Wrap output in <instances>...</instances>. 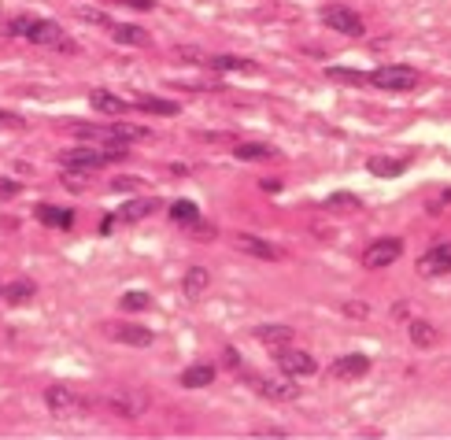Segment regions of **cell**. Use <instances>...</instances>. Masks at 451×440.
Wrapping results in <instances>:
<instances>
[{"instance_id":"cell-16","label":"cell","mask_w":451,"mask_h":440,"mask_svg":"<svg viewBox=\"0 0 451 440\" xmlns=\"http://www.w3.org/2000/svg\"><path fill=\"white\" fill-rule=\"evenodd\" d=\"M366 170L374 178H399L407 170V159H389V156H370L366 159Z\"/></svg>"},{"instance_id":"cell-36","label":"cell","mask_w":451,"mask_h":440,"mask_svg":"<svg viewBox=\"0 0 451 440\" xmlns=\"http://www.w3.org/2000/svg\"><path fill=\"white\" fill-rule=\"evenodd\" d=\"M0 129H23V119L11 111H0Z\"/></svg>"},{"instance_id":"cell-25","label":"cell","mask_w":451,"mask_h":440,"mask_svg":"<svg viewBox=\"0 0 451 440\" xmlns=\"http://www.w3.org/2000/svg\"><path fill=\"white\" fill-rule=\"evenodd\" d=\"M411 337H414V345H418V348H433V340H437V330H433L429 322L414 318V322H411Z\"/></svg>"},{"instance_id":"cell-4","label":"cell","mask_w":451,"mask_h":440,"mask_svg":"<svg viewBox=\"0 0 451 440\" xmlns=\"http://www.w3.org/2000/svg\"><path fill=\"white\" fill-rule=\"evenodd\" d=\"M399 255H404V241H399V237H381V241H374L366 248L363 267L366 270H381V267H392Z\"/></svg>"},{"instance_id":"cell-3","label":"cell","mask_w":451,"mask_h":440,"mask_svg":"<svg viewBox=\"0 0 451 440\" xmlns=\"http://www.w3.org/2000/svg\"><path fill=\"white\" fill-rule=\"evenodd\" d=\"M370 81H374L377 89L385 93H407L418 86V71L414 67H396V63H389V67H377L374 74H366Z\"/></svg>"},{"instance_id":"cell-30","label":"cell","mask_w":451,"mask_h":440,"mask_svg":"<svg viewBox=\"0 0 451 440\" xmlns=\"http://www.w3.org/2000/svg\"><path fill=\"white\" fill-rule=\"evenodd\" d=\"M78 19H82V23H93V26H107V30H111V15H107V11H93V8H78Z\"/></svg>"},{"instance_id":"cell-6","label":"cell","mask_w":451,"mask_h":440,"mask_svg":"<svg viewBox=\"0 0 451 440\" xmlns=\"http://www.w3.org/2000/svg\"><path fill=\"white\" fill-rule=\"evenodd\" d=\"M34 45H45V48H59V52H78V45L63 37V26L59 23H48V19H34V26H30L26 34Z\"/></svg>"},{"instance_id":"cell-1","label":"cell","mask_w":451,"mask_h":440,"mask_svg":"<svg viewBox=\"0 0 451 440\" xmlns=\"http://www.w3.org/2000/svg\"><path fill=\"white\" fill-rule=\"evenodd\" d=\"M107 407L119 418H141L144 411H148V393H141V388H134V385H119V388L107 393Z\"/></svg>"},{"instance_id":"cell-24","label":"cell","mask_w":451,"mask_h":440,"mask_svg":"<svg viewBox=\"0 0 451 440\" xmlns=\"http://www.w3.org/2000/svg\"><path fill=\"white\" fill-rule=\"evenodd\" d=\"M156 207H159L156 200H130V204L119 211V219H122V222H137V219H144V215H152Z\"/></svg>"},{"instance_id":"cell-7","label":"cell","mask_w":451,"mask_h":440,"mask_svg":"<svg viewBox=\"0 0 451 440\" xmlns=\"http://www.w3.org/2000/svg\"><path fill=\"white\" fill-rule=\"evenodd\" d=\"M278 355V366H281V374H288V378H308V374H315L318 370V363H315V355H308V352H300V348H278L274 352Z\"/></svg>"},{"instance_id":"cell-13","label":"cell","mask_w":451,"mask_h":440,"mask_svg":"<svg viewBox=\"0 0 451 440\" xmlns=\"http://www.w3.org/2000/svg\"><path fill=\"white\" fill-rule=\"evenodd\" d=\"M370 370V355L363 352H351V355H341V359L333 363V378H363V374Z\"/></svg>"},{"instance_id":"cell-23","label":"cell","mask_w":451,"mask_h":440,"mask_svg":"<svg viewBox=\"0 0 451 440\" xmlns=\"http://www.w3.org/2000/svg\"><path fill=\"white\" fill-rule=\"evenodd\" d=\"M111 137H115V144H126V141H144V137H148V126L115 122V126H111Z\"/></svg>"},{"instance_id":"cell-29","label":"cell","mask_w":451,"mask_h":440,"mask_svg":"<svg viewBox=\"0 0 451 440\" xmlns=\"http://www.w3.org/2000/svg\"><path fill=\"white\" fill-rule=\"evenodd\" d=\"M122 311H144L152 300H148V292H122Z\"/></svg>"},{"instance_id":"cell-35","label":"cell","mask_w":451,"mask_h":440,"mask_svg":"<svg viewBox=\"0 0 451 440\" xmlns=\"http://www.w3.org/2000/svg\"><path fill=\"white\" fill-rule=\"evenodd\" d=\"M63 185H67L71 192H82V189H86V182H82V170H78V174H74V170H67V174H63Z\"/></svg>"},{"instance_id":"cell-22","label":"cell","mask_w":451,"mask_h":440,"mask_svg":"<svg viewBox=\"0 0 451 440\" xmlns=\"http://www.w3.org/2000/svg\"><path fill=\"white\" fill-rule=\"evenodd\" d=\"M207 282H211V274H207L204 267H192V270L185 274V282H182V289H185V296H189V300H197L200 292L207 289Z\"/></svg>"},{"instance_id":"cell-17","label":"cell","mask_w":451,"mask_h":440,"mask_svg":"<svg viewBox=\"0 0 451 440\" xmlns=\"http://www.w3.org/2000/svg\"><path fill=\"white\" fill-rule=\"evenodd\" d=\"M37 222H45V226H56V230H71V222H74V215L67 207H52V204H37Z\"/></svg>"},{"instance_id":"cell-27","label":"cell","mask_w":451,"mask_h":440,"mask_svg":"<svg viewBox=\"0 0 451 440\" xmlns=\"http://www.w3.org/2000/svg\"><path fill=\"white\" fill-rule=\"evenodd\" d=\"M4 296H8L11 303H30V300H34V282H11V285L4 289Z\"/></svg>"},{"instance_id":"cell-21","label":"cell","mask_w":451,"mask_h":440,"mask_svg":"<svg viewBox=\"0 0 451 440\" xmlns=\"http://www.w3.org/2000/svg\"><path fill=\"white\" fill-rule=\"evenodd\" d=\"M137 111H148V115H178V104L174 100H159V96H137Z\"/></svg>"},{"instance_id":"cell-19","label":"cell","mask_w":451,"mask_h":440,"mask_svg":"<svg viewBox=\"0 0 451 440\" xmlns=\"http://www.w3.org/2000/svg\"><path fill=\"white\" fill-rule=\"evenodd\" d=\"M215 381V366L211 363H197V366H189L182 374V385L185 388H204V385H211Z\"/></svg>"},{"instance_id":"cell-9","label":"cell","mask_w":451,"mask_h":440,"mask_svg":"<svg viewBox=\"0 0 451 440\" xmlns=\"http://www.w3.org/2000/svg\"><path fill=\"white\" fill-rule=\"evenodd\" d=\"M45 403H48V411H56V415H71L82 407V396H78L71 385H48Z\"/></svg>"},{"instance_id":"cell-40","label":"cell","mask_w":451,"mask_h":440,"mask_svg":"<svg viewBox=\"0 0 451 440\" xmlns=\"http://www.w3.org/2000/svg\"><path fill=\"white\" fill-rule=\"evenodd\" d=\"M263 189H266V192H278V189H281V182H278V178H266Z\"/></svg>"},{"instance_id":"cell-39","label":"cell","mask_w":451,"mask_h":440,"mask_svg":"<svg viewBox=\"0 0 451 440\" xmlns=\"http://www.w3.org/2000/svg\"><path fill=\"white\" fill-rule=\"evenodd\" d=\"M130 8H141V11H152V0H126Z\"/></svg>"},{"instance_id":"cell-20","label":"cell","mask_w":451,"mask_h":440,"mask_svg":"<svg viewBox=\"0 0 451 440\" xmlns=\"http://www.w3.org/2000/svg\"><path fill=\"white\" fill-rule=\"evenodd\" d=\"M207 63H211L215 71H240V74H255V71H259V63L240 59V56H211Z\"/></svg>"},{"instance_id":"cell-14","label":"cell","mask_w":451,"mask_h":440,"mask_svg":"<svg viewBox=\"0 0 451 440\" xmlns=\"http://www.w3.org/2000/svg\"><path fill=\"white\" fill-rule=\"evenodd\" d=\"M233 244L240 252L255 255V259H281V252L274 248V244H266L263 237H252V233H233Z\"/></svg>"},{"instance_id":"cell-18","label":"cell","mask_w":451,"mask_h":440,"mask_svg":"<svg viewBox=\"0 0 451 440\" xmlns=\"http://www.w3.org/2000/svg\"><path fill=\"white\" fill-rule=\"evenodd\" d=\"M111 37H115L119 45H137V48H148L152 37L144 34L141 26H130V23H122V26H111Z\"/></svg>"},{"instance_id":"cell-34","label":"cell","mask_w":451,"mask_h":440,"mask_svg":"<svg viewBox=\"0 0 451 440\" xmlns=\"http://www.w3.org/2000/svg\"><path fill=\"white\" fill-rule=\"evenodd\" d=\"M329 78H336V81H363L366 74H359V71H344V67H329Z\"/></svg>"},{"instance_id":"cell-5","label":"cell","mask_w":451,"mask_h":440,"mask_svg":"<svg viewBox=\"0 0 451 440\" xmlns=\"http://www.w3.org/2000/svg\"><path fill=\"white\" fill-rule=\"evenodd\" d=\"M322 23H326L329 30H336V34H348V37H363L366 34L363 19L351 8H344V4H329L326 11H322Z\"/></svg>"},{"instance_id":"cell-15","label":"cell","mask_w":451,"mask_h":440,"mask_svg":"<svg viewBox=\"0 0 451 440\" xmlns=\"http://www.w3.org/2000/svg\"><path fill=\"white\" fill-rule=\"evenodd\" d=\"M89 104H93V111H100V115H122V111H130V104L119 100L115 93H104V89H93Z\"/></svg>"},{"instance_id":"cell-33","label":"cell","mask_w":451,"mask_h":440,"mask_svg":"<svg viewBox=\"0 0 451 440\" xmlns=\"http://www.w3.org/2000/svg\"><path fill=\"white\" fill-rule=\"evenodd\" d=\"M174 52H178L185 63H207V56L200 52V48H185V45H178V48H174Z\"/></svg>"},{"instance_id":"cell-28","label":"cell","mask_w":451,"mask_h":440,"mask_svg":"<svg viewBox=\"0 0 451 440\" xmlns=\"http://www.w3.org/2000/svg\"><path fill=\"white\" fill-rule=\"evenodd\" d=\"M233 156H237V159H274L278 152L266 149V144H237Z\"/></svg>"},{"instance_id":"cell-26","label":"cell","mask_w":451,"mask_h":440,"mask_svg":"<svg viewBox=\"0 0 451 440\" xmlns=\"http://www.w3.org/2000/svg\"><path fill=\"white\" fill-rule=\"evenodd\" d=\"M170 219L174 222H197L200 219V207L192 204V200H174L170 204Z\"/></svg>"},{"instance_id":"cell-12","label":"cell","mask_w":451,"mask_h":440,"mask_svg":"<svg viewBox=\"0 0 451 440\" xmlns=\"http://www.w3.org/2000/svg\"><path fill=\"white\" fill-rule=\"evenodd\" d=\"M252 337L263 340L270 352H278V348H285L288 340H293V330H288V325H281V322H266V325H255Z\"/></svg>"},{"instance_id":"cell-37","label":"cell","mask_w":451,"mask_h":440,"mask_svg":"<svg viewBox=\"0 0 451 440\" xmlns=\"http://www.w3.org/2000/svg\"><path fill=\"white\" fill-rule=\"evenodd\" d=\"M222 359H226V366H240V352H237V348H226Z\"/></svg>"},{"instance_id":"cell-2","label":"cell","mask_w":451,"mask_h":440,"mask_svg":"<svg viewBox=\"0 0 451 440\" xmlns=\"http://www.w3.org/2000/svg\"><path fill=\"white\" fill-rule=\"evenodd\" d=\"M63 159V167H78V170H96V167H104V163H115V159H126V149H67L59 156Z\"/></svg>"},{"instance_id":"cell-10","label":"cell","mask_w":451,"mask_h":440,"mask_svg":"<svg viewBox=\"0 0 451 440\" xmlns=\"http://www.w3.org/2000/svg\"><path fill=\"white\" fill-rule=\"evenodd\" d=\"M111 337H115L119 345H134V348H148L152 340H156L148 325H130V322H119V325H111Z\"/></svg>"},{"instance_id":"cell-32","label":"cell","mask_w":451,"mask_h":440,"mask_svg":"<svg viewBox=\"0 0 451 440\" xmlns=\"http://www.w3.org/2000/svg\"><path fill=\"white\" fill-rule=\"evenodd\" d=\"M329 207H344V211H356L359 207V197H351V192H333V197L326 200Z\"/></svg>"},{"instance_id":"cell-38","label":"cell","mask_w":451,"mask_h":440,"mask_svg":"<svg viewBox=\"0 0 451 440\" xmlns=\"http://www.w3.org/2000/svg\"><path fill=\"white\" fill-rule=\"evenodd\" d=\"M15 192H19L15 182H0V197H15Z\"/></svg>"},{"instance_id":"cell-8","label":"cell","mask_w":451,"mask_h":440,"mask_svg":"<svg viewBox=\"0 0 451 440\" xmlns=\"http://www.w3.org/2000/svg\"><path fill=\"white\" fill-rule=\"evenodd\" d=\"M248 385H252L259 396L274 400V403H288V400L300 396V388L288 381V374H285V378H248Z\"/></svg>"},{"instance_id":"cell-11","label":"cell","mask_w":451,"mask_h":440,"mask_svg":"<svg viewBox=\"0 0 451 440\" xmlns=\"http://www.w3.org/2000/svg\"><path fill=\"white\" fill-rule=\"evenodd\" d=\"M418 270L422 274H451V244H437L418 259Z\"/></svg>"},{"instance_id":"cell-31","label":"cell","mask_w":451,"mask_h":440,"mask_svg":"<svg viewBox=\"0 0 451 440\" xmlns=\"http://www.w3.org/2000/svg\"><path fill=\"white\" fill-rule=\"evenodd\" d=\"M30 26H34V19H30V15H19V19H11V23L4 26V34H11V37H26V34H30Z\"/></svg>"}]
</instances>
